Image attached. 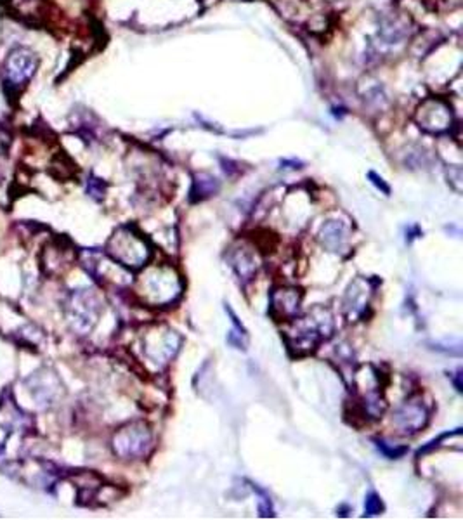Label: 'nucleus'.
<instances>
[{
	"mask_svg": "<svg viewBox=\"0 0 463 520\" xmlns=\"http://www.w3.org/2000/svg\"><path fill=\"white\" fill-rule=\"evenodd\" d=\"M375 285L370 279L359 278L347 290L344 298V312L349 321H356L365 316L366 309L370 307V297L373 295Z\"/></svg>",
	"mask_w": 463,
	"mask_h": 520,
	"instance_id": "0eeeda50",
	"label": "nucleus"
},
{
	"mask_svg": "<svg viewBox=\"0 0 463 520\" xmlns=\"http://www.w3.org/2000/svg\"><path fill=\"white\" fill-rule=\"evenodd\" d=\"M370 179H373V181H371V182H373V184H375V186H377V187H380V189H382V191H384V193H385V194H389V193H390L389 186H387V184L384 182V179H382V177H378V175H377V174H375V172H370Z\"/></svg>",
	"mask_w": 463,
	"mask_h": 520,
	"instance_id": "2eb2a0df",
	"label": "nucleus"
},
{
	"mask_svg": "<svg viewBox=\"0 0 463 520\" xmlns=\"http://www.w3.org/2000/svg\"><path fill=\"white\" fill-rule=\"evenodd\" d=\"M233 267L236 269L239 278L243 279H250L255 274V269H257L254 257L245 254V251H236V255L233 257Z\"/></svg>",
	"mask_w": 463,
	"mask_h": 520,
	"instance_id": "9d476101",
	"label": "nucleus"
},
{
	"mask_svg": "<svg viewBox=\"0 0 463 520\" xmlns=\"http://www.w3.org/2000/svg\"><path fill=\"white\" fill-rule=\"evenodd\" d=\"M38 66V58L26 47H18L4 63V77L11 87L18 89L31 80Z\"/></svg>",
	"mask_w": 463,
	"mask_h": 520,
	"instance_id": "20e7f679",
	"label": "nucleus"
},
{
	"mask_svg": "<svg viewBox=\"0 0 463 520\" xmlns=\"http://www.w3.org/2000/svg\"><path fill=\"white\" fill-rule=\"evenodd\" d=\"M347 229L342 222L330 221L326 222L325 226L319 231V239H321V245L328 248L330 251H342L347 245Z\"/></svg>",
	"mask_w": 463,
	"mask_h": 520,
	"instance_id": "1a4fd4ad",
	"label": "nucleus"
},
{
	"mask_svg": "<svg viewBox=\"0 0 463 520\" xmlns=\"http://www.w3.org/2000/svg\"><path fill=\"white\" fill-rule=\"evenodd\" d=\"M429 420V411L422 401H408L394 415V423L402 434H415L422 430Z\"/></svg>",
	"mask_w": 463,
	"mask_h": 520,
	"instance_id": "6e6552de",
	"label": "nucleus"
},
{
	"mask_svg": "<svg viewBox=\"0 0 463 520\" xmlns=\"http://www.w3.org/2000/svg\"><path fill=\"white\" fill-rule=\"evenodd\" d=\"M377 446H378V449H380L382 453L387 456V458H392V459L401 458V456L408 451V447H396V446L392 447L389 442H385V441H377Z\"/></svg>",
	"mask_w": 463,
	"mask_h": 520,
	"instance_id": "ddd939ff",
	"label": "nucleus"
},
{
	"mask_svg": "<svg viewBox=\"0 0 463 520\" xmlns=\"http://www.w3.org/2000/svg\"><path fill=\"white\" fill-rule=\"evenodd\" d=\"M380 511H384V505H382L380 496L377 493H370L366 496L365 501V515L366 517H373V515H378Z\"/></svg>",
	"mask_w": 463,
	"mask_h": 520,
	"instance_id": "f8f14e48",
	"label": "nucleus"
},
{
	"mask_svg": "<svg viewBox=\"0 0 463 520\" xmlns=\"http://www.w3.org/2000/svg\"><path fill=\"white\" fill-rule=\"evenodd\" d=\"M302 291L297 288H274L271 293L269 314L274 321H291L301 309Z\"/></svg>",
	"mask_w": 463,
	"mask_h": 520,
	"instance_id": "423d86ee",
	"label": "nucleus"
},
{
	"mask_svg": "<svg viewBox=\"0 0 463 520\" xmlns=\"http://www.w3.org/2000/svg\"><path fill=\"white\" fill-rule=\"evenodd\" d=\"M105 189H106V186L103 184L101 179H95V177L89 179V184H87V193L93 196V198L101 199L103 196H105Z\"/></svg>",
	"mask_w": 463,
	"mask_h": 520,
	"instance_id": "4468645a",
	"label": "nucleus"
},
{
	"mask_svg": "<svg viewBox=\"0 0 463 520\" xmlns=\"http://www.w3.org/2000/svg\"><path fill=\"white\" fill-rule=\"evenodd\" d=\"M108 254L120 266L139 269L146 266L151 257V250L147 246L146 239L141 234L134 233L130 227H120L108 241Z\"/></svg>",
	"mask_w": 463,
	"mask_h": 520,
	"instance_id": "f03ea898",
	"label": "nucleus"
},
{
	"mask_svg": "<svg viewBox=\"0 0 463 520\" xmlns=\"http://www.w3.org/2000/svg\"><path fill=\"white\" fill-rule=\"evenodd\" d=\"M333 331V321L330 312L323 307H314L306 318L298 319L293 328L285 333V342L295 355H307L318 349L319 343L326 340Z\"/></svg>",
	"mask_w": 463,
	"mask_h": 520,
	"instance_id": "f257e3e1",
	"label": "nucleus"
},
{
	"mask_svg": "<svg viewBox=\"0 0 463 520\" xmlns=\"http://www.w3.org/2000/svg\"><path fill=\"white\" fill-rule=\"evenodd\" d=\"M219 184L215 179L207 177V181H194V187L191 189V199L193 202H198V199H205L209 196H212L215 191H217Z\"/></svg>",
	"mask_w": 463,
	"mask_h": 520,
	"instance_id": "9b49d317",
	"label": "nucleus"
},
{
	"mask_svg": "<svg viewBox=\"0 0 463 520\" xmlns=\"http://www.w3.org/2000/svg\"><path fill=\"white\" fill-rule=\"evenodd\" d=\"M153 446V435L150 427L142 422H134L122 427L113 435L115 453L125 459H139L150 453Z\"/></svg>",
	"mask_w": 463,
	"mask_h": 520,
	"instance_id": "7ed1b4c3",
	"label": "nucleus"
},
{
	"mask_svg": "<svg viewBox=\"0 0 463 520\" xmlns=\"http://www.w3.org/2000/svg\"><path fill=\"white\" fill-rule=\"evenodd\" d=\"M98 306V298L93 293H89V290L75 293L70 300V306H68V318H70L73 328L83 331V333L89 331L94 326L95 318L99 314Z\"/></svg>",
	"mask_w": 463,
	"mask_h": 520,
	"instance_id": "39448f33",
	"label": "nucleus"
}]
</instances>
